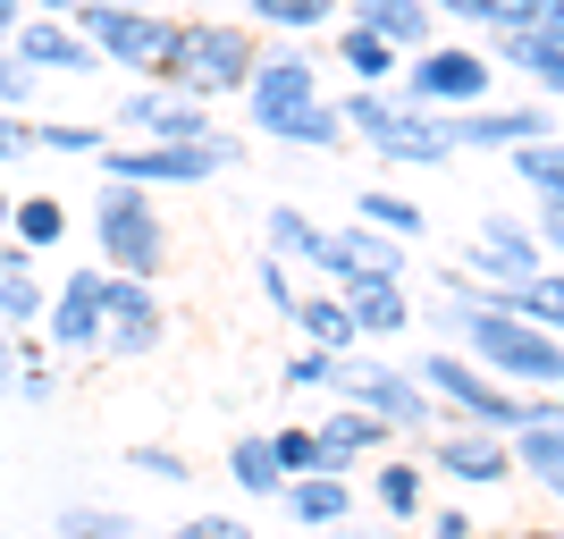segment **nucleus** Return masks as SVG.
Listing matches in <instances>:
<instances>
[{
  "label": "nucleus",
  "mask_w": 564,
  "mask_h": 539,
  "mask_svg": "<svg viewBox=\"0 0 564 539\" xmlns=\"http://www.w3.org/2000/svg\"><path fill=\"white\" fill-rule=\"evenodd\" d=\"M480 94H489V60L464 43H430L413 51V68H404V101H422V110L455 118V110H480Z\"/></svg>",
  "instance_id": "nucleus-8"
},
{
  "label": "nucleus",
  "mask_w": 564,
  "mask_h": 539,
  "mask_svg": "<svg viewBox=\"0 0 564 539\" xmlns=\"http://www.w3.org/2000/svg\"><path fill=\"white\" fill-rule=\"evenodd\" d=\"M18 25H25V0H0V43H9Z\"/></svg>",
  "instance_id": "nucleus-50"
},
{
  "label": "nucleus",
  "mask_w": 564,
  "mask_h": 539,
  "mask_svg": "<svg viewBox=\"0 0 564 539\" xmlns=\"http://www.w3.org/2000/svg\"><path fill=\"white\" fill-rule=\"evenodd\" d=\"M0 110H34V68H25L18 51H0Z\"/></svg>",
  "instance_id": "nucleus-40"
},
{
  "label": "nucleus",
  "mask_w": 564,
  "mask_h": 539,
  "mask_svg": "<svg viewBox=\"0 0 564 539\" xmlns=\"http://www.w3.org/2000/svg\"><path fill=\"white\" fill-rule=\"evenodd\" d=\"M337 397L362 405V413H379L388 430H430L438 422L430 388L413 371H397V363H337Z\"/></svg>",
  "instance_id": "nucleus-10"
},
{
  "label": "nucleus",
  "mask_w": 564,
  "mask_h": 539,
  "mask_svg": "<svg viewBox=\"0 0 564 539\" xmlns=\"http://www.w3.org/2000/svg\"><path fill=\"white\" fill-rule=\"evenodd\" d=\"M556 127H547V110L540 101H514V110H455L447 118V143L455 152H522V143H547Z\"/></svg>",
  "instance_id": "nucleus-13"
},
{
  "label": "nucleus",
  "mask_w": 564,
  "mask_h": 539,
  "mask_svg": "<svg viewBox=\"0 0 564 539\" xmlns=\"http://www.w3.org/2000/svg\"><path fill=\"white\" fill-rule=\"evenodd\" d=\"M354 219H362V228H379V236H422V203H404L397 186H362V203H354Z\"/></svg>",
  "instance_id": "nucleus-27"
},
{
  "label": "nucleus",
  "mask_w": 564,
  "mask_h": 539,
  "mask_svg": "<svg viewBox=\"0 0 564 539\" xmlns=\"http://www.w3.org/2000/svg\"><path fill=\"white\" fill-rule=\"evenodd\" d=\"M9 236H18L25 254H51V245H59V236H68V212H59V203H51V194H25L18 212H9Z\"/></svg>",
  "instance_id": "nucleus-30"
},
{
  "label": "nucleus",
  "mask_w": 564,
  "mask_h": 539,
  "mask_svg": "<svg viewBox=\"0 0 564 539\" xmlns=\"http://www.w3.org/2000/svg\"><path fill=\"white\" fill-rule=\"evenodd\" d=\"M253 34L236 18H177V43H169V68H161V94H186V101H219V94H245L253 76Z\"/></svg>",
  "instance_id": "nucleus-2"
},
{
  "label": "nucleus",
  "mask_w": 564,
  "mask_h": 539,
  "mask_svg": "<svg viewBox=\"0 0 564 539\" xmlns=\"http://www.w3.org/2000/svg\"><path fill=\"white\" fill-rule=\"evenodd\" d=\"M556 422H564V388H556Z\"/></svg>",
  "instance_id": "nucleus-55"
},
{
  "label": "nucleus",
  "mask_w": 564,
  "mask_h": 539,
  "mask_svg": "<svg viewBox=\"0 0 564 539\" xmlns=\"http://www.w3.org/2000/svg\"><path fill=\"white\" fill-rule=\"evenodd\" d=\"M43 328H51L59 354H94L101 346V270H68V287L51 295Z\"/></svg>",
  "instance_id": "nucleus-15"
},
{
  "label": "nucleus",
  "mask_w": 564,
  "mask_h": 539,
  "mask_svg": "<svg viewBox=\"0 0 564 539\" xmlns=\"http://www.w3.org/2000/svg\"><path fill=\"white\" fill-rule=\"evenodd\" d=\"M76 9H143V0H34V18H76Z\"/></svg>",
  "instance_id": "nucleus-47"
},
{
  "label": "nucleus",
  "mask_w": 564,
  "mask_h": 539,
  "mask_svg": "<svg viewBox=\"0 0 564 539\" xmlns=\"http://www.w3.org/2000/svg\"><path fill=\"white\" fill-rule=\"evenodd\" d=\"M68 25L94 43V60H110V68H143V76H161L169 43H177V18H161V9H76Z\"/></svg>",
  "instance_id": "nucleus-7"
},
{
  "label": "nucleus",
  "mask_w": 564,
  "mask_h": 539,
  "mask_svg": "<svg viewBox=\"0 0 564 539\" xmlns=\"http://www.w3.org/2000/svg\"><path fill=\"white\" fill-rule=\"evenodd\" d=\"M346 312H354V337H397L404 321H413V304H404V287H346Z\"/></svg>",
  "instance_id": "nucleus-23"
},
{
  "label": "nucleus",
  "mask_w": 564,
  "mask_h": 539,
  "mask_svg": "<svg viewBox=\"0 0 564 539\" xmlns=\"http://www.w3.org/2000/svg\"><path fill=\"white\" fill-rule=\"evenodd\" d=\"M261 295H270L279 312H295V279H286V261H279V254H261Z\"/></svg>",
  "instance_id": "nucleus-46"
},
{
  "label": "nucleus",
  "mask_w": 564,
  "mask_h": 539,
  "mask_svg": "<svg viewBox=\"0 0 564 539\" xmlns=\"http://www.w3.org/2000/svg\"><path fill=\"white\" fill-rule=\"evenodd\" d=\"M497 304H514L531 328H547V337H564V270H540V279H522L514 295H497Z\"/></svg>",
  "instance_id": "nucleus-25"
},
{
  "label": "nucleus",
  "mask_w": 564,
  "mask_h": 539,
  "mask_svg": "<svg viewBox=\"0 0 564 539\" xmlns=\"http://www.w3.org/2000/svg\"><path fill=\"white\" fill-rule=\"evenodd\" d=\"M9 51H18L34 76H94V68H101L94 43H85L68 18H25L18 34H9Z\"/></svg>",
  "instance_id": "nucleus-14"
},
{
  "label": "nucleus",
  "mask_w": 564,
  "mask_h": 539,
  "mask_svg": "<svg viewBox=\"0 0 564 539\" xmlns=\"http://www.w3.org/2000/svg\"><path fill=\"white\" fill-rule=\"evenodd\" d=\"M422 472H430V464H379V472H371L379 515H397V522H413V515H422V489H430Z\"/></svg>",
  "instance_id": "nucleus-29"
},
{
  "label": "nucleus",
  "mask_w": 564,
  "mask_h": 539,
  "mask_svg": "<svg viewBox=\"0 0 564 539\" xmlns=\"http://www.w3.org/2000/svg\"><path fill=\"white\" fill-rule=\"evenodd\" d=\"M286 515L295 522H312V531H329V522H346L354 515V489L337 481V472H304V481H286Z\"/></svg>",
  "instance_id": "nucleus-21"
},
{
  "label": "nucleus",
  "mask_w": 564,
  "mask_h": 539,
  "mask_svg": "<svg viewBox=\"0 0 564 539\" xmlns=\"http://www.w3.org/2000/svg\"><path fill=\"white\" fill-rule=\"evenodd\" d=\"M51 539H135V515L127 506H59Z\"/></svg>",
  "instance_id": "nucleus-31"
},
{
  "label": "nucleus",
  "mask_w": 564,
  "mask_h": 539,
  "mask_svg": "<svg viewBox=\"0 0 564 539\" xmlns=\"http://www.w3.org/2000/svg\"><path fill=\"white\" fill-rule=\"evenodd\" d=\"M354 9V25H362V34H379V43L388 51H430V0H346Z\"/></svg>",
  "instance_id": "nucleus-18"
},
{
  "label": "nucleus",
  "mask_w": 564,
  "mask_h": 539,
  "mask_svg": "<svg viewBox=\"0 0 564 539\" xmlns=\"http://www.w3.org/2000/svg\"><path fill=\"white\" fill-rule=\"evenodd\" d=\"M312 439H321V464H329L337 481H346V472L362 464L371 446H388V439H397V430L379 422V413H362V405H337V413H329V422H321V430H312Z\"/></svg>",
  "instance_id": "nucleus-17"
},
{
  "label": "nucleus",
  "mask_w": 564,
  "mask_h": 539,
  "mask_svg": "<svg viewBox=\"0 0 564 539\" xmlns=\"http://www.w3.org/2000/svg\"><path fill=\"white\" fill-rule=\"evenodd\" d=\"M430 539H471V515H455V506H447V515L430 522Z\"/></svg>",
  "instance_id": "nucleus-49"
},
{
  "label": "nucleus",
  "mask_w": 564,
  "mask_h": 539,
  "mask_svg": "<svg viewBox=\"0 0 564 539\" xmlns=\"http://www.w3.org/2000/svg\"><path fill=\"white\" fill-rule=\"evenodd\" d=\"M228 472H236V489H253V497H279V489H286V472H279V455H270V439H236V446H228Z\"/></svg>",
  "instance_id": "nucleus-32"
},
{
  "label": "nucleus",
  "mask_w": 564,
  "mask_h": 539,
  "mask_svg": "<svg viewBox=\"0 0 564 539\" xmlns=\"http://www.w3.org/2000/svg\"><path fill=\"white\" fill-rule=\"evenodd\" d=\"M9 212H18V194H0V228H9Z\"/></svg>",
  "instance_id": "nucleus-53"
},
{
  "label": "nucleus",
  "mask_w": 564,
  "mask_h": 539,
  "mask_svg": "<svg viewBox=\"0 0 564 539\" xmlns=\"http://www.w3.org/2000/svg\"><path fill=\"white\" fill-rule=\"evenodd\" d=\"M337 60H346V68H354V85H362V94H388V76H397V60H404V51H388V43H379V34H362V25H346V43H337Z\"/></svg>",
  "instance_id": "nucleus-24"
},
{
  "label": "nucleus",
  "mask_w": 564,
  "mask_h": 539,
  "mask_svg": "<svg viewBox=\"0 0 564 539\" xmlns=\"http://www.w3.org/2000/svg\"><path fill=\"white\" fill-rule=\"evenodd\" d=\"M337 363H346V354L295 346V354H286V388H337Z\"/></svg>",
  "instance_id": "nucleus-39"
},
{
  "label": "nucleus",
  "mask_w": 564,
  "mask_h": 539,
  "mask_svg": "<svg viewBox=\"0 0 564 539\" xmlns=\"http://www.w3.org/2000/svg\"><path fill=\"white\" fill-rule=\"evenodd\" d=\"M531 18H540V0H480V18H471V25H489V34H522Z\"/></svg>",
  "instance_id": "nucleus-41"
},
{
  "label": "nucleus",
  "mask_w": 564,
  "mask_h": 539,
  "mask_svg": "<svg viewBox=\"0 0 564 539\" xmlns=\"http://www.w3.org/2000/svg\"><path fill=\"white\" fill-rule=\"evenodd\" d=\"M540 254H564V203H540Z\"/></svg>",
  "instance_id": "nucleus-48"
},
{
  "label": "nucleus",
  "mask_w": 564,
  "mask_h": 539,
  "mask_svg": "<svg viewBox=\"0 0 564 539\" xmlns=\"http://www.w3.org/2000/svg\"><path fill=\"white\" fill-rule=\"evenodd\" d=\"M169 337V304L152 295L143 279H101V346L110 363H143V354H161Z\"/></svg>",
  "instance_id": "nucleus-9"
},
{
  "label": "nucleus",
  "mask_w": 564,
  "mask_h": 539,
  "mask_svg": "<svg viewBox=\"0 0 564 539\" xmlns=\"http://www.w3.org/2000/svg\"><path fill=\"white\" fill-rule=\"evenodd\" d=\"M522 539H564V531H522Z\"/></svg>",
  "instance_id": "nucleus-54"
},
{
  "label": "nucleus",
  "mask_w": 564,
  "mask_h": 539,
  "mask_svg": "<svg viewBox=\"0 0 564 539\" xmlns=\"http://www.w3.org/2000/svg\"><path fill=\"white\" fill-rule=\"evenodd\" d=\"M270 455H279L286 481H304V472H329V464H321V439H312V430H270Z\"/></svg>",
  "instance_id": "nucleus-38"
},
{
  "label": "nucleus",
  "mask_w": 564,
  "mask_h": 539,
  "mask_svg": "<svg viewBox=\"0 0 564 539\" xmlns=\"http://www.w3.org/2000/svg\"><path fill=\"white\" fill-rule=\"evenodd\" d=\"M497 60L506 68H522L540 94H564V43L547 34V25H522V34H497Z\"/></svg>",
  "instance_id": "nucleus-20"
},
{
  "label": "nucleus",
  "mask_w": 564,
  "mask_h": 539,
  "mask_svg": "<svg viewBox=\"0 0 564 539\" xmlns=\"http://www.w3.org/2000/svg\"><path fill=\"white\" fill-rule=\"evenodd\" d=\"M152 118H161V85H143V94L118 101V127H143V136H152Z\"/></svg>",
  "instance_id": "nucleus-45"
},
{
  "label": "nucleus",
  "mask_w": 564,
  "mask_h": 539,
  "mask_svg": "<svg viewBox=\"0 0 564 539\" xmlns=\"http://www.w3.org/2000/svg\"><path fill=\"white\" fill-rule=\"evenodd\" d=\"M346 0H245V18L261 25H286V34H312V25H329Z\"/></svg>",
  "instance_id": "nucleus-33"
},
{
  "label": "nucleus",
  "mask_w": 564,
  "mask_h": 539,
  "mask_svg": "<svg viewBox=\"0 0 564 539\" xmlns=\"http://www.w3.org/2000/svg\"><path fill=\"white\" fill-rule=\"evenodd\" d=\"M169 539H253V531H245L236 515H194V522H177Z\"/></svg>",
  "instance_id": "nucleus-44"
},
{
  "label": "nucleus",
  "mask_w": 564,
  "mask_h": 539,
  "mask_svg": "<svg viewBox=\"0 0 564 539\" xmlns=\"http://www.w3.org/2000/svg\"><path fill=\"white\" fill-rule=\"evenodd\" d=\"M25 152H34V118L0 110V169H9V161H25Z\"/></svg>",
  "instance_id": "nucleus-43"
},
{
  "label": "nucleus",
  "mask_w": 564,
  "mask_h": 539,
  "mask_svg": "<svg viewBox=\"0 0 564 539\" xmlns=\"http://www.w3.org/2000/svg\"><path fill=\"white\" fill-rule=\"evenodd\" d=\"M540 270H547V254H540V236L522 228V219H506V212L480 219V245L464 254V279H489V295H514V287L540 279Z\"/></svg>",
  "instance_id": "nucleus-11"
},
{
  "label": "nucleus",
  "mask_w": 564,
  "mask_h": 539,
  "mask_svg": "<svg viewBox=\"0 0 564 539\" xmlns=\"http://www.w3.org/2000/svg\"><path fill=\"white\" fill-rule=\"evenodd\" d=\"M18 371V337H9V328H0V379Z\"/></svg>",
  "instance_id": "nucleus-52"
},
{
  "label": "nucleus",
  "mask_w": 564,
  "mask_h": 539,
  "mask_svg": "<svg viewBox=\"0 0 564 539\" xmlns=\"http://www.w3.org/2000/svg\"><path fill=\"white\" fill-rule=\"evenodd\" d=\"M506 455H514V472H531L547 497H564V422H556V405H547L540 422H522L514 439H506Z\"/></svg>",
  "instance_id": "nucleus-19"
},
{
  "label": "nucleus",
  "mask_w": 564,
  "mask_h": 539,
  "mask_svg": "<svg viewBox=\"0 0 564 539\" xmlns=\"http://www.w3.org/2000/svg\"><path fill=\"white\" fill-rule=\"evenodd\" d=\"M127 464L152 472V481H186V455H177V446H127Z\"/></svg>",
  "instance_id": "nucleus-42"
},
{
  "label": "nucleus",
  "mask_w": 564,
  "mask_h": 539,
  "mask_svg": "<svg viewBox=\"0 0 564 539\" xmlns=\"http://www.w3.org/2000/svg\"><path fill=\"white\" fill-rule=\"evenodd\" d=\"M430 388V397L447 405V413H464V430H497V439H514L522 422H540L547 405H522V397H506L480 363H464V354H422V371H413Z\"/></svg>",
  "instance_id": "nucleus-5"
},
{
  "label": "nucleus",
  "mask_w": 564,
  "mask_h": 539,
  "mask_svg": "<svg viewBox=\"0 0 564 539\" xmlns=\"http://www.w3.org/2000/svg\"><path fill=\"white\" fill-rule=\"evenodd\" d=\"M219 169H236V136H203V143H110L101 152V177H118V186H212Z\"/></svg>",
  "instance_id": "nucleus-6"
},
{
  "label": "nucleus",
  "mask_w": 564,
  "mask_h": 539,
  "mask_svg": "<svg viewBox=\"0 0 564 539\" xmlns=\"http://www.w3.org/2000/svg\"><path fill=\"white\" fill-rule=\"evenodd\" d=\"M438 9H447V18H480V0H430V18H438Z\"/></svg>",
  "instance_id": "nucleus-51"
},
{
  "label": "nucleus",
  "mask_w": 564,
  "mask_h": 539,
  "mask_svg": "<svg viewBox=\"0 0 564 539\" xmlns=\"http://www.w3.org/2000/svg\"><path fill=\"white\" fill-rule=\"evenodd\" d=\"M43 312H51V295H43L34 270H0V328H9V337H25Z\"/></svg>",
  "instance_id": "nucleus-28"
},
{
  "label": "nucleus",
  "mask_w": 564,
  "mask_h": 539,
  "mask_svg": "<svg viewBox=\"0 0 564 539\" xmlns=\"http://www.w3.org/2000/svg\"><path fill=\"white\" fill-rule=\"evenodd\" d=\"M286 143H312V152H337V143H346V118H337V101H312V110H295L279 127Z\"/></svg>",
  "instance_id": "nucleus-36"
},
{
  "label": "nucleus",
  "mask_w": 564,
  "mask_h": 539,
  "mask_svg": "<svg viewBox=\"0 0 564 539\" xmlns=\"http://www.w3.org/2000/svg\"><path fill=\"white\" fill-rule=\"evenodd\" d=\"M346 245H354V270H362L371 287H404V245H397V236H379V228H362V219H354Z\"/></svg>",
  "instance_id": "nucleus-26"
},
{
  "label": "nucleus",
  "mask_w": 564,
  "mask_h": 539,
  "mask_svg": "<svg viewBox=\"0 0 564 539\" xmlns=\"http://www.w3.org/2000/svg\"><path fill=\"white\" fill-rule=\"evenodd\" d=\"M94 245H101V270L110 279H161V261H169V219L161 203L143 186H118V177H101L94 194Z\"/></svg>",
  "instance_id": "nucleus-3"
},
{
  "label": "nucleus",
  "mask_w": 564,
  "mask_h": 539,
  "mask_svg": "<svg viewBox=\"0 0 564 539\" xmlns=\"http://www.w3.org/2000/svg\"><path fill=\"white\" fill-rule=\"evenodd\" d=\"M34 143L43 152H110V136L85 127V118H34Z\"/></svg>",
  "instance_id": "nucleus-37"
},
{
  "label": "nucleus",
  "mask_w": 564,
  "mask_h": 539,
  "mask_svg": "<svg viewBox=\"0 0 564 539\" xmlns=\"http://www.w3.org/2000/svg\"><path fill=\"white\" fill-rule=\"evenodd\" d=\"M321 236H329V228H312L295 203H279V212H270V254H279V261H312V254H321Z\"/></svg>",
  "instance_id": "nucleus-35"
},
{
  "label": "nucleus",
  "mask_w": 564,
  "mask_h": 539,
  "mask_svg": "<svg viewBox=\"0 0 564 539\" xmlns=\"http://www.w3.org/2000/svg\"><path fill=\"white\" fill-rule=\"evenodd\" d=\"M438 328L464 337V363H480L497 388H564V337L531 328L514 304H497V295H447V304H438Z\"/></svg>",
  "instance_id": "nucleus-1"
},
{
  "label": "nucleus",
  "mask_w": 564,
  "mask_h": 539,
  "mask_svg": "<svg viewBox=\"0 0 564 539\" xmlns=\"http://www.w3.org/2000/svg\"><path fill=\"white\" fill-rule=\"evenodd\" d=\"M430 472H455V481H471V489H489V481H506V472H514V455H506V439H497V430H438Z\"/></svg>",
  "instance_id": "nucleus-16"
},
{
  "label": "nucleus",
  "mask_w": 564,
  "mask_h": 539,
  "mask_svg": "<svg viewBox=\"0 0 564 539\" xmlns=\"http://www.w3.org/2000/svg\"><path fill=\"white\" fill-rule=\"evenodd\" d=\"M245 101H253L261 136H279L295 110H312V101H321V76H312L304 51H261L253 76H245Z\"/></svg>",
  "instance_id": "nucleus-12"
},
{
  "label": "nucleus",
  "mask_w": 564,
  "mask_h": 539,
  "mask_svg": "<svg viewBox=\"0 0 564 539\" xmlns=\"http://www.w3.org/2000/svg\"><path fill=\"white\" fill-rule=\"evenodd\" d=\"M337 118H346V136H362L379 161H397V169H438L455 152L447 118L404 101V94H354V101H337Z\"/></svg>",
  "instance_id": "nucleus-4"
},
{
  "label": "nucleus",
  "mask_w": 564,
  "mask_h": 539,
  "mask_svg": "<svg viewBox=\"0 0 564 539\" xmlns=\"http://www.w3.org/2000/svg\"><path fill=\"white\" fill-rule=\"evenodd\" d=\"M212 136V110L186 94H161V118H152V143H203Z\"/></svg>",
  "instance_id": "nucleus-34"
},
{
  "label": "nucleus",
  "mask_w": 564,
  "mask_h": 539,
  "mask_svg": "<svg viewBox=\"0 0 564 539\" xmlns=\"http://www.w3.org/2000/svg\"><path fill=\"white\" fill-rule=\"evenodd\" d=\"M295 337L304 346H321V354H346L354 346V312H346V295H295Z\"/></svg>",
  "instance_id": "nucleus-22"
}]
</instances>
